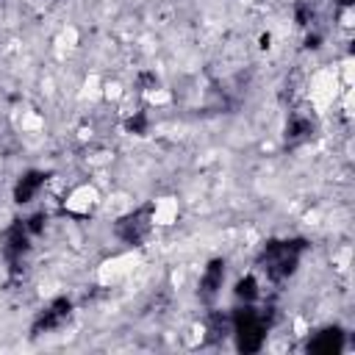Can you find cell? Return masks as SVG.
Returning <instances> with one entry per match:
<instances>
[{"label":"cell","instance_id":"6da1fadb","mask_svg":"<svg viewBox=\"0 0 355 355\" xmlns=\"http://www.w3.org/2000/svg\"><path fill=\"white\" fill-rule=\"evenodd\" d=\"M230 333L236 336L239 349L255 352V349H261L263 341H266V322H263L255 311L247 308L244 313H239V316L230 322Z\"/></svg>","mask_w":355,"mask_h":355},{"label":"cell","instance_id":"7a4b0ae2","mask_svg":"<svg viewBox=\"0 0 355 355\" xmlns=\"http://www.w3.org/2000/svg\"><path fill=\"white\" fill-rule=\"evenodd\" d=\"M153 214L147 211H130L125 214L119 222H116V236L125 241V244H141L147 239V233L153 230Z\"/></svg>","mask_w":355,"mask_h":355},{"label":"cell","instance_id":"3957f363","mask_svg":"<svg viewBox=\"0 0 355 355\" xmlns=\"http://www.w3.org/2000/svg\"><path fill=\"white\" fill-rule=\"evenodd\" d=\"M222 280H225V263H222V261H211V263L205 266L202 277H200V297H202L205 302H211V300L219 294Z\"/></svg>","mask_w":355,"mask_h":355},{"label":"cell","instance_id":"277c9868","mask_svg":"<svg viewBox=\"0 0 355 355\" xmlns=\"http://www.w3.org/2000/svg\"><path fill=\"white\" fill-rule=\"evenodd\" d=\"M42 189H44V175L31 172V175H25V178L17 183L14 197H17V202H33V200L39 197V191H42Z\"/></svg>","mask_w":355,"mask_h":355},{"label":"cell","instance_id":"5b68a950","mask_svg":"<svg viewBox=\"0 0 355 355\" xmlns=\"http://www.w3.org/2000/svg\"><path fill=\"white\" fill-rule=\"evenodd\" d=\"M308 349H313V352H338L341 349V333L336 327H327V330L316 333V338L308 344Z\"/></svg>","mask_w":355,"mask_h":355},{"label":"cell","instance_id":"8992f818","mask_svg":"<svg viewBox=\"0 0 355 355\" xmlns=\"http://www.w3.org/2000/svg\"><path fill=\"white\" fill-rule=\"evenodd\" d=\"M94 189H89V186H80V189H75L72 194H69V200H67V208L69 211H89L92 205H94Z\"/></svg>","mask_w":355,"mask_h":355},{"label":"cell","instance_id":"52a82bcc","mask_svg":"<svg viewBox=\"0 0 355 355\" xmlns=\"http://www.w3.org/2000/svg\"><path fill=\"white\" fill-rule=\"evenodd\" d=\"M236 297H239V300H244L247 305H250V302H255V300L261 297V291H258V277H255V275L241 277V280L236 283Z\"/></svg>","mask_w":355,"mask_h":355}]
</instances>
